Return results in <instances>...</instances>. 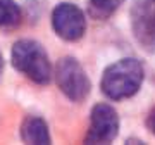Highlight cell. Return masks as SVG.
Listing matches in <instances>:
<instances>
[{
	"label": "cell",
	"mask_w": 155,
	"mask_h": 145,
	"mask_svg": "<svg viewBox=\"0 0 155 145\" xmlns=\"http://www.w3.org/2000/svg\"><path fill=\"white\" fill-rule=\"evenodd\" d=\"M12 64L31 81L47 85L52 78V66L43 47L35 40H19L12 47Z\"/></svg>",
	"instance_id": "obj_2"
},
{
	"label": "cell",
	"mask_w": 155,
	"mask_h": 145,
	"mask_svg": "<svg viewBox=\"0 0 155 145\" xmlns=\"http://www.w3.org/2000/svg\"><path fill=\"white\" fill-rule=\"evenodd\" d=\"M52 24L55 33L66 42H78L86 31V19L83 11L74 4H59L52 12Z\"/></svg>",
	"instance_id": "obj_5"
},
{
	"label": "cell",
	"mask_w": 155,
	"mask_h": 145,
	"mask_svg": "<svg viewBox=\"0 0 155 145\" xmlns=\"http://www.w3.org/2000/svg\"><path fill=\"white\" fill-rule=\"evenodd\" d=\"M2 67H4V61H2V54H0V74H2Z\"/></svg>",
	"instance_id": "obj_11"
},
{
	"label": "cell",
	"mask_w": 155,
	"mask_h": 145,
	"mask_svg": "<svg viewBox=\"0 0 155 145\" xmlns=\"http://www.w3.org/2000/svg\"><path fill=\"white\" fill-rule=\"evenodd\" d=\"M119 133V117L114 107L109 104H97L91 109L90 130L86 133V143H109Z\"/></svg>",
	"instance_id": "obj_6"
},
{
	"label": "cell",
	"mask_w": 155,
	"mask_h": 145,
	"mask_svg": "<svg viewBox=\"0 0 155 145\" xmlns=\"http://www.w3.org/2000/svg\"><path fill=\"white\" fill-rule=\"evenodd\" d=\"M124 0H90V14L95 19H105L119 9Z\"/></svg>",
	"instance_id": "obj_9"
},
{
	"label": "cell",
	"mask_w": 155,
	"mask_h": 145,
	"mask_svg": "<svg viewBox=\"0 0 155 145\" xmlns=\"http://www.w3.org/2000/svg\"><path fill=\"white\" fill-rule=\"evenodd\" d=\"M143 81V66L136 59H121L104 71L102 92L112 100L133 97Z\"/></svg>",
	"instance_id": "obj_1"
},
{
	"label": "cell",
	"mask_w": 155,
	"mask_h": 145,
	"mask_svg": "<svg viewBox=\"0 0 155 145\" xmlns=\"http://www.w3.org/2000/svg\"><path fill=\"white\" fill-rule=\"evenodd\" d=\"M131 26L136 42L147 52L155 54V0H134Z\"/></svg>",
	"instance_id": "obj_4"
},
{
	"label": "cell",
	"mask_w": 155,
	"mask_h": 145,
	"mask_svg": "<svg viewBox=\"0 0 155 145\" xmlns=\"http://www.w3.org/2000/svg\"><path fill=\"white\" fill-rule=\"evenodd\" d=\"M55 79L61 92L69 100L81 102L88 97L90 79L76 59H72V57L61 59L55 69Z\"/></svg>",
	"instance_id": "obj_3"
},
{
	"label": "cell",
	"mask_w": 155,
	"mask_h": 145,
	"mask_svg": "<svg viewBox=\"0 0 155 145\" xmlns=\"http://www.w3.org/2000/svg\"><path fill=\"white\" fill-rule=\"evenodd\" d=\"M147 124H148V130L155 135V109L152 111V114L148 116V121H147Z\"/></svg>",
	"instance_id": "obj_10"
},
{
	"label": "cell",
	"mask_w": 155,
	"mask_h": 145,
	"mask_svg": "<svg viewBox=\"0 0 155 145\" xmlns=\"http://www.w3.org/2000/svg\"><path fill=\"white\" fill-rule=\"evenodd\" d=\"M21 22V11L14 0H0V28L12 29Z\"/></svg>",
	"instance_id": "obj_8"
},
{
	"label": "cell",
	"mask_w": 155,
	"mask_h": 145,
	"mask_svg": "<svg viewBox=\"0 0 155 145\" xmlns=\"http://www.w3.org/2000/svg\"><path fill=\"white\" fill-rule=\"evenodd\" d=\"M21 137L26 143H36V145L50 143L48 126L38 116H28L24 119V123L21 126Z\"/></svg>",
	"instance_id": "obj_7"
}]
</instances>
